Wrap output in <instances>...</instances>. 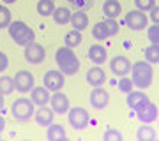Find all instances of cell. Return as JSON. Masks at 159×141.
<instances>
[{"label": "cell", "instance_id": "obj_1", "mask_svg": "<svg viewBox=\"0 0 159 141\" xmlns=\"http://www.w3.org/2000/svg\"><path fill=\"white\" fill-rule=\"evenodd\" d=\"M129 73H131V81H133V85H134L136 88H140V90H147L154 81L152 64H148L147 60L131 64Z\"/></svg>", "mask_w": 159, "mask_h": 141}, {"label": "cell", "instance_id": "obj_2", "mask_svg": "<svg viewBox=\"0 0 159 141\" xmlns=\"http://www.w3.org/2000/svg\"><path fill=\"white\" fill-rule=\"evenodd\" d=\"M55 62H57V67L62 74L74 76L80 71V60L74 55L73 48H67V46L58 48L57 53H55Z\"/></svg>", "mask_w": 159, "mask_h": 141}, {"label": "cell", "instance_id": "obj_3", "mask_svg": "<svg viewBox=\"0 0 159 141\" xmlns=\"http://www.w3.org/2000/svg\"><path fill=\"white\" fill-rule=\"evenodd\" d=\"M7 30H9V37H11L18 46H27L35 39L34 30H32L25 21H21V20L11 21V25L7 27Z\"/></svg>", "mask_w": 159, "mask_h": 141}, {"label": "cell", "instance_id": "obj_4", "mask_svg": "<svg viewBox=\"0 0 159 141\" xmlns=\"http://www.w3.org/2000/svg\"><path fill=\"white\" fill-rule=\"evenodd\" d=\"M34 102L27 99V97H20L12 102L11 106V115L12 118L18 120V122H29L30 118H34Z\"/></svg>", "mask_w": 159, "mask_h": 141}, {"label": "cell", "instance_id": "obj_5", "mask_svg": "<svg viewBox=\"0 0 159 141\" xmlns=\"http://www.w3.org/2000/svg\"><path fill=\"white\" fill-rule=\"evenodd\" d=\"M117 34H119V23L115 20H110V18H106L104 21H97L92 28V37L96 41H104Z\"/></svg>", "mask_w": 159, "mask_h": 141}, {"label": "cell", "instance_id": "obj_6", "mask_svg": "<svg viewBox=\"0 0 159 141\" xmlns=\"http://www.w3.org/2000/svg\"><path fill=\"white\" fill-rule=\"evenodd\" d=\"M67 120H69V125L76 130H83L89 125L90 122V117H89V111H87L85 108H71L67 109Z\"/></svg>", "mask_w": 159, "mask_h": 141}, {"label": "cell", "instance_id": "obj_7", "mask_svg": "<svg viewBox=\"0 0 159 141\" xmlns=\"http://www.w3.org/2000/svg\"><path fill=\"white\" fill-rule=\"evenodd\" d=\"M134 113H136V118L142 122V124H152L154 120H157V115H159V109L156 104H152V102L145 101L143 104H140V106L134 109Z\"/></svg>", "mask_w": 159, "mask_h": 141}, {"label": "cell", "instance_id": "obj_8", "mask_svg": "<svg viewBox=\"0 0 159 141\" xmlns=\"http://www.w3.org/2000/svg\"><path fill=\"white\" fill-rule=\"evenodd\" d=\"M14 86H16V90L20 94H29L35 86L34 74L30 73V71H18L14 74Z\"/></svg>", "mask_w": 159, "mask_h": 141}, {"label": "cell", "instance_id": "obj_9", "mask_svg": "<svg viewBox=\"0 0 159 141\" xmlns=\"http://www.w3.org/2000/svg\"><path fill=\"white\" fill-rule=\"evenodd\" d=\"M44 58H46V50L39 44V42H34V41H32L30 44L25 46V60L29 64L37 65V64L44 62Z\"/></svg>", "mask_w": 159, "mask_h": 141}, {"label": "cell", "instance_id": "obj_10", "mask_svg": "<svg viewBox=\"0 0 159 141\" xmlns=\"http://www.w3.org/2000/svg\"><path fill=\"white\" fill-rule=\"evenodd\" d=\"M43 83H44V86L48 88L50 92H58L64 88V74L60 73V71H57V69H53V71H48V73L44 74V78H43Z\"/></svg>", "mask_w": 159, "mask_h": 141}, {"label": "cell", "instance_id": "obj_11", "mask_svg": "<svg viewBox=\"0 0 159 141\" xmlns=\"http://www.w3.org/2000/svg\"><path fill=\"white\" fill-rule=\"evenodd\" d=\"M89 101H90V106L94 108V109H104L110 102V94H108V90L102 88V86H94V90L90 92Z\"/></svg>", "mask_w": 159, "mask_h": 141}, {"label": "cell", "instance_id": "obj_12", "mask_svg": "<svg viewBox=\"0 0 159 141\" xmlns=\"http://www.w3.org/2000/svg\"><path fill=\"white\" fill-rule=\"evenodd\" d=\"M148 18L147 14H143V11H129L127 16H125V25L131 28V30H143L147 28Z\"/></svg>", "mask_w": 159, "mask_h": 141}, {"label": "cell", "instance_id": "obj_13", "mask_svg": "<svg viewBox=\"0 0 159 141\" xmlns=\"http://www.w3.org/2000/svg\"><path fill=\"white\" fill-rule=\"evenodd\" d=\"M110 69H111V73L115 74V76H127V73L131 71V62L129 58L124 55H117L113 56V60L110 62Z\"/></svg>", "mask_w": 159, "mask_h": 141}, {"label": "cell", "instance_id": "obj_14", "mask_svg": "<svg viewBox=\"0 0 159 141\" xmlns=\"http://www.w3.org/2000/svg\"><path fill=\"white\" fill-rule=\"evenodd\" d=\"M50 104H51V109L57 113V115H64V113H67L69 109V99L66 94L62 92H53L50 97Z\"/></svg>", "mask_w": 159, "mask_h": 141}, {"label": "cell", "instance_id": "obj_15", "mask_svg": "<svg viewBox=\"0 0 159 141\" xmlns=\"http://www.w3.org/2000/svg\"><path fill=\"white\" fill-rule=\"evenodd\" d=\"M50 97L51 94L46 86H34L30 90V101L34 102L35 106H46L50 102Z\"/></svg>", "mask_w": 159, "mask_h": 141}, {"label": "cell", "instance_id": "obj_16", "mask_svg": "<svg viewBox=\"0 0 159 141\" xmlns=\"http://www.w3.org/2000/svg\"><path fill=\"white\" fill-rule=\"evenodd\" d=\"M53 117H55V111L48 106H39L34 111V118L41 127H48L53 122Z\"/></svg>", "mask_w": 159, "mask_h": 141}, {"label": "cell", "instance_id": "obj_17", "mask_svg": "<svg viewBox=\"0 0 159 141\" xmlns=\"http://www.w3.org/2000/svg\"><path fill=\"white\" fill-rule=\"evenodd\" d=\"M104 81H106V74L101 69V65H94L92 69L87 71V83L90 86H101V85H104Z\"/></svg>", "mask_w": 159, "mask_h": 141}, {"label": "cell", "instance_id": "obj_18", "mask_svg": "<svg viewBox=\"0 0 159 141\" xmlns=\"http://www.w3.org/2000/svg\"><path fill=\"white\" fill-rule=\"evenodd\" d=\"M89 58H90L96 65H102V64L108 60V51H106V48L101 46V44H92L90 48H89Z\"/></svg>", "mask_w": 159, "mask_h": 141}, {"label": "cell", "instance_id": "obj_19", "mask_svg": "<svg viewBox=\"0 0 159 141\" xmlns=\"http://www.w3.org/2000/svg\"><path fill=\"white\" fill-rule=\"evenodd\" d=\"M148 97H147V94L143 90H138V92H134V90H131L129 94H127V99H125V104H127V108L129 109H136L140 104H143V102L147 101Z\"/></svg>", "mask_w": 159, "mask_h": 141}, {"label": "cell", "instance_id": "obj_20", "mask_svg": "<svg viewBox=\"0 0 159 141\" xmlns=\"http://www.w3.org/2000/svg\"><path fill=\"white\" fill-rule=\"evenodd\" d=\"M102 12H104L106 18L115 20V18H119V14L122 12V6H120L119 0H106V2L102 4Z\"/></svg>", "mask_w": 159, "mask_h": 141}, {"label": "cell", "instance_id": "obj_21", "mask_svg": "<svg viewBox=\"0 0 159 141\" xmlns=\"http://www.w3.org/2000/svg\"><path fill=\"white\" fill-rule=\"evenodd\" d=\"M46 138L50 141H66L67 139V134H66V130L60 124H53L51 122L48 125V132H46Z\"/></svg>", "mask_w": 159, "mask_h": 141}, {"label": "cell", "instance_id": "obj_22", "mask_svg": "<svg viewBox=\"0 0 159 141\" xmlns=\"http://www.w3.org/2000/svg\"><path fill=\"white\" fill-rule=\"evenodd\" d=\"M69 23L73 25L74 30H85L87 27H89V16H87L83 11H76V12H71V20H69Z\"/></svg>", "mask_w": 159, "mask_h": 141}, {"label": "cell", "instance_id": "obj_23", "mask_svg": "<svg viewBox=\"0 0 159 141\" xmlns=\"http://www.w3.org/2000/svg\"><path fill=\"white\" fill-rule=\"evenodd\" d=\"M51 16H53V21L57 25H67L69 20H71V11L67 7H57Z\"/></svg>", "mask_w": 159, "mask_h": 141}, {"label": "cell", "instance_id": "obj_24", "mask_svg": "<svg viewBox=\"0 0 159 141\" xmlns=\"http://www.w3.org/2000/svg\"><path fill=\"white\" fill-rule=\"evenodd\" d=\"M136 139L138 141H154L156 139V130H154L148 124L142 125V127H138V130H136Z\"/></svg>", "mask_w": 159, "mask_h": 141}, {"label": "cell", "instance_id": "obj_25", "mask_svg": "<svg viewBox=\"0 0 159 141\" xmlns=\"http://www.w3.org/2000/svg\"><path fill=\"white\" fill-rule=\"evenodd\" d=\"M81 41H83L81 32H80V30H71V32H67L66 37H64V46H67V48H76V46L81 44Z\"/></svg>", "mask_w": 159, "mask_h": 141}, {"label": "cell", "instance_id": "obj_26", "mask_svg": "<svg viewBox=\"0 0 159 141\" xmlns=\"http://www.w3.org/2000/svg\"><path fill=\"white\" fill-rule=\"evenodd\" d=\"M14 90H16V86H14V79H12L11 76H0V94H4V95H11Z\"/></svg>", "mask_w": 159, "mask_h": 141}, {"label": "cell", "instance_id": "obj_27", "mask_svg": "<svg viewBox=\"0 0 159 141\" xmlns=\"http://www.w3.org/2000/svg\"><path fill=\"white\" fill-rule=\"evenodd\" d=\"M35 7H37V12H39L41 16H51L53 11H55V4H53V0H39Z\"/></svg>", "mask_w": 159, "mask_h": 141}, {"label": "cell", "instance_id": "obj_28", "mask_svg": "<svg viewBox=\"0 0 159 141\" xmlns=\"http://www.w3.org/2000/svg\"><path fill=\"white\" fill-rule=\"evenodd\" d=\"M145 60L148 64H159V44H150L148 48H145Z\"/></svg>", "mask_w": 159, "mask_h": 141}, {"label": "cell", "instance_id": "obj_29", "mask_svg": "<svg viewBox=\"0 0 159 141\" xmlns=\"http://www.w3.org/2000/svg\"><path fill=\"white\" fill-rule=\"evenodd\" d=\"M12 21L11 11L7 9L6 6H0V28H7Z\"/></svg>", "mask_w": 159, "mask_h": 141}, {"label": "cell", "instance_id": "obj_30", "mask_svg": "<svg viewBox=\"0 0 159 141\" xmlns=\"http://www.w3.org/2000/svg\"><path fill=\"white\" fill-rule=\"evenodd\" d=\"M102 139L104 141H122V132L113 129V127H108L102 132Z\"/></svg>", "mask_w": 159, "mask_h": 141}, {"label": "cell", "instance_id": "obj_31", "mask_svg": "<svg viewBox=\"0 0 159 141\" xmlns=\"http://www.w3.org/2000/svg\"><path fill=\"white\" fill-rule=\"evenodd\" d=\"M117 85H119V90H120V92H124V94H129V92L134 88L133 81H131L127 76H120V81H119Z\"/></svg>", "mask_w": 159, "mask_h": 141}, {"label": "cell", "instance_id": "obj_32", "mask_svg": "<svg viewBox=\"0 0 159 141\" xmlns=\"http://www.w3.org/2000/svg\"><path fill=\"white\" fill-rule=\"evenodd\" d=\"M134 6L138 11H150L156 6V0H134Z\"/></svg>", "mask_w": 159, "mask_h": 141}, {"label": "cell", "instance_id": "obj_33", "mask_svg": "<svg viewBox=\"0 0 159 141\" xmlns=\"http://www.w3.org/2000/svg\"><path fill=\"white\" fill-rule=\"evenodd\" d=\"M148 39H150V42H154V44H159V23H154L152 27H148Z\"/></svg>", "mask_w": 159, "mask_h": 141}, {"label": "cell", "instance_id": "obj_34", "mask_svg": "<svg viewBox=\"0 0 159 141\" xmlns=\"http://www.w3.org/2000/svg\"><path fill=\"white\" fill-rule=\"evenodd\" d=\"M67 2L73 7H78V9H81V7H85V6L90 4V0H67Z\"/></svg>", "mask_w": 159, "mask_h": 141}, {"label": "cell", "instance_id": "obj_35", "mask_svg": "<svg viewBox=\"0 0 159 141\" xmlns=\"http://www.w3.org/2000/svg\"><path fill=\"white\" fill-rule=\"evenodd\" d=\"M7 67H9V58L0 51V73H2V71H6Z\"/></svg>", "mask_w": 159, "mask_h": 141}, {"label": "cell", "instance_id": "obj_36", "mask_svg": "<svg viewBox=\"0 0 159 141\" xmlns=\"http://www.w3.org/2000/svg\"><path fill=\"white\" fill-rule=\"evenodd\" d=\"M150 20H152L154 23H159V7L154 6L152 9H150Z\"/></svg>", "mask_w": 159, "mask_h": 141}, {"label": "cell", "instance_id": "obj_37", "mask_svg": "<svg viewBox=\"0 0 159 141\" xmlns=\"http://www.w3.org/2000/svg\"><path fill=\"white\" fill-rule=\"evenodd\" d=\"M6 129V118H4V115L0 113V130Z\"/></svg>", "mask_w": 159, "mask_h": 141}, {"label": "cell", "instance_id": "obj_38", "mask_svg": "<svg viewBox=\"0 0 159 141\" xmlns=\"http://www.w3.org/2000/svg\"><path fill=\"white\" fill-rule=\"evenodd\" d=\"M4 106H6V99H4V94H0V113L4 111Z\"/></svg>", "mask_w": 159, "mask_h": 141}, {"label": "cell", "instance_id": "obj_39", "mask_svg": "<svg viewBox=\"0 0 159 141\" xmlns=\"http://www.w3.org/2000/svg\"><path fill=\"white\" fill-rule=\"evenodd\" d=\"M2 2H4V4H14L16 0H2Z\"/></svg>", "mask_w": 159, "mask_h": 141}, {"label": "cell", "instance_id": "obj_40", "mask_svg": "<svg viewBox=\"0 0 159 141\" xmlns=\"http://www.w3.org/2000/svg\"><path fill=\"white\" fill-rule=\"evenodd\" d=\"M0 136H2V130H0Z\"/></svg>", "mask_w": 159, "mask_h": 141}]
</instances>
